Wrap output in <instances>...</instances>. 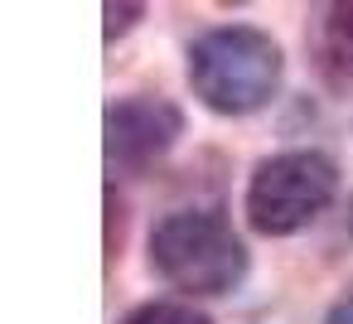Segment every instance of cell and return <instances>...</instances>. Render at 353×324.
<instances>
[{
    "label": "cell",
    "instance_id": "8",
    "mask_svg": "<svg viewBox=\"0 0 353 324\" xmlns=\"http://www.w3.org/2000/svg\"><path fill=\"white\" fill-rule=\"evenodd\" d=\"M324 324H353V295H343V300L324 314Z\"/></svg>",
    "mask_w": 353,
    "mask_h": 324
},
{
    "label": "cell",
    "instance_id": "6",
    "mask_svg": "<svg viewBox=\"0 0 353 324\" xmlns=\"http://www.w3.org/2000/svg\"><path fill=\"white\" fill-rule=\"evenodd\" d=\"M117 324H213L203 310H194L189 300H145L131 314H121Z\"/></svg>",
    "mask_w": 353,
    "mask_h": 324
},
{
    "label": "cell",
    "instance_id": "5",
    "mask_svg": "<svg viewBox=\"0 0 353 324\" xmlns=\"http://www.w3.org/2000/svg\"><path fill=\"white\" fill-rule=\"evenodd\" d=\"M314 59L334 83H353V6H329L314 20Z\"/></svg>",
    "mask_w": 353,
    "mask_h": 324
},
{
    "label": "cell",
    "instance_id": "2",
    "mask_svg": "<svg viewBox=\"0 0 353 324\" xmlns=\"http://www.w3.org/2000/svg\"><path fill=\"white\" fill-rule=\"evenodd\" d=\"M150 266L184 295H228L247 276V247L228 218L208 208H179L150 227Z\"/></svg>",
    "mask_w": 353,
    "mask_h": 324
},
{
    "label": "cell",
    "instance_id": "4",
    "mask_svg": "<svg viewBox=\"0 0 353 324\" xmlns=\"http://www.w3.org/2000/svg\"><path fill=\"white\" fill-rule=\"evenodd\" d=\"M184 131V117L174 102L165 97H121L107 107V160L112 170L141 174L145 165H155L160 155L174 150Z\"/></svg>",
    "mask_w": 353,
    "mask_h": 324
},
{
    "label": "cell",
    "instance_id": "1",
    "mask_svg": "<svg viewBox=\"0 0 353 324\" xmlns=\"http://www.w3.org/2000/svg\"><path fill=\"white\" fill-rule=\"evenodd\" d=\"M285 59L266 30L252 25H218L189 44V88L218 117L261 112L281 88Z\"/></svg>",
    "mask_w": 353,
    "mask_h": 324
},
{
    "label": "cell",
    "instance_id": "7",
    "mask_svg": "<svg viewBox=\"0 0 353 324\" xmlns=\"http://www.w3.org/2000/svg\"><path fill=\"white\" fill-rule=\"evenodd\" d=\"M131 15H141V6H107V39H117L131 25Z\"/></svg>",
    "mask_w": 353,
    "mask_h": 324
},
{
    "label": "cell",
    "instance_id": "3",
    "mask_svg": "<svg viewBox=\"0 0 353 324\" xmlns=\"http://www.w3.org/2000/svg\"><path fill=\"white\" fill-rule=\"evenodd\" d=\"M339 194V170L319 150L266 155L247 179V223L261 237H290L310 227Z\"/></svg>",
    "mask_w": 353,
    "mask_h": 324
},
{
    "label": "cell",
    "instance_id": "9",
    "mask_svg": "<svg viewBox=\"0 0 353 324\" xmlns=\"http://www.w3.org/2000/svg\"><path fill=\"white\" fill-rule=\"evenodd\" d=\"M348 223H353V208H348Z\"/></svg>",
    "mask_w": 353,
    "mask_h": 324
}]
</instances>
